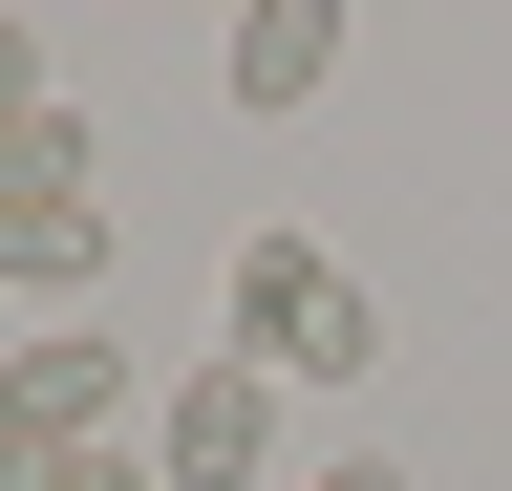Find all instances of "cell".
Masks as SVG:
<instances>
[{
    "label": "cell",
    "mask_w": 512,
    "mask_h": 491,
    "mask_svg": "<svg viewBox=\"0 0 512 491\" xmlns=\"http://www.w3.org/2000/svg\"><path fill=\"white\" fill-rule=\"evenodd\" d=\"M0 449H22V470L128 449V342H0Z\"/></svg>",
    "instance_id": "cell-1"
},
{
    "label": "cell",
    "mask_w": 512,
    "mask_h": 491,
    "mask_svg": "<svg viewBox=\"0 0 512 491\" xmlns=\"http://www.w3.org/2000/svg\"><path fill=\"white\" fill-rule=\"evenodd\" d=\"M278 470V363H171V491H256Z\"/></svg>",
    "instance_id": "cell-2"
},
{
    "label": "cell",
    "mask_w": 512,
    "mask_h": 491,
    "mask_svg": "<svg viewBox=\"0 0 512 491\" xmlns=\"http://www.w3.org/2000/svg\"><path fill=\"white\" fill-rule=\"evenodd\" d=\"M214 86H235V107H320V86H342V0H256Z\"/></svg>",
    "instance_id": "cell-3"
},
{
    "label": "cell",
    "mask_w": 512,
    "mask_h": 491,
    "mask_svg": "<svg viewBox=\"0 0 512 491\" xmlns=\"http://www.w3.org/2000/svg\"><path fill=\"white\" fill-rule=\"evenodd\" d=\"M320 278H342L320 235H235V363H278V342L320 321Z\"/></svg>",
    "instance_id": "cell-4"
},
{
    "label": "cell",
    "mask_w": 512,
    "mask_h": 491,
    "mask_svg": "<svg viewBox=\"0 0 512 491\" xmlns=\"http://www.w3.org/2000/svg\"><path fill=\"white\" fill-rule=\"evenodd\" d=\"M107 278V193L86 214H0V299H86Z\"/></svg>",
    "instance_id": "cell-5"
},
{
    "label": "cell",
    "mask_w": 512,
    "mask_h": 491,
    "mask_svg": "<svg viewBox=\"0 0 512 491\" xmlns=\"http://www.w3.org/2000/svg\"><path fill=\"white\" fill-rule=\"evenodd\" d=\"M0 214H86V107H22L0 129Z\"/></svg>",
    "instance_id": "cell-6"
},
{
    "label": "cell",
    "mask_w": 512,
    "mask_h": 491,
    "mask_svg": "<svg viewBox=\"0 0 512 491\" xmlns=\"http://www.w3.org/2000/svg\"><path fill=\"white\" fill-rule=\"evenodd\" d=\"M22 107H64V86H43V22H0V129H22Z\"/></svg>",
    "instance_id": "cell-7"
},
{
    "label": "cell",
    "mask_w": 512,
    "mask_h": 491,
    "mask_svg": "<svg viewBox=\"0 0 512 491\" xmlns=\"http://www.w3.org/2000/svg\"><path fill=\"white\" fill-rule=\"evenodd\" d=\"M43 491H171V470H150V449H64Z\"/></svg>",
    "instance_id": "cell-8"
},
{
    "label": "cell",
    "mask_w": 512,
    "mask_h": 491,
    "mask_svg": "<svg viewBox=\"0 0 512 491\" xmlns=\"http://www.w3.org/2000/svg\"><path fill=\"white\" fill-rule=\"evenodd\" d=\"M299 491H406V470H384V449H320V470H299Z\"/></svg>",
    "instance_id": "cell-9"
},
{
    "label": "cell",
    "mask_w": 512,
    "mask_h": 491,
    "mask_svg": "<svg viewBox=\"0 0 512 491\" xmlns=\"http://www.w3.org/2000/svg\"><path fill=\"white\" fill-rule=\"evenodd\" d=\"M0 491H43V470H22V449H0Z\"/></svg>",
    "instance_id": "cell-10"
}]
</instances>
